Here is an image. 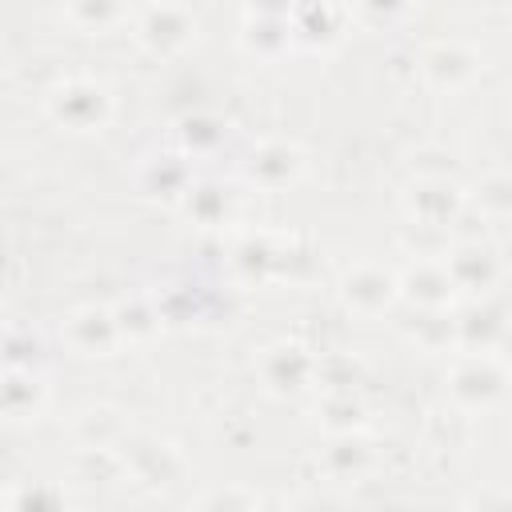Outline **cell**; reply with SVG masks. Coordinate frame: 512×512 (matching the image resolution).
Masks as SVG:
<instances>
[{
	"mask_svg": "<svg viewBox=\"0 0 512 512\" xmlns=\"http://www.w3.org/2000/svg\"><path fill=\"white\" fill-rule=\"evenodd\" d=\"M44 108L48 116L68 128V132H100L108 124V112H112V96L88 80V76H72L64 84H56L48 96H44Z\"/></svg>",
	"mask_w": 512,
	"mask_h": 512,
	"instance_id": "obj_1",
	"label": "cell"
},
{
	"mask_svg": "<svg viewBox=\"0 0 512 512\" xmlns=\"http://www.w3.org/2000/svg\"><path fill=\"white\" fill-rule=\"evenodd\" d=\"M136 40L148 52H156V56L180 52V48H188L196 40V16L184 4H176V0H160V4H152V8L140 12Z\"/></svg>",
	"mask_w": 512,
	"mask_h": 512,
	"instance_id": "obj_2",
	"label": "cell"
},
{
	"mask_svg": "<svg viewBox=\"0 0 512 512\" xmlns=\"http://www.w3.org/2000/svg\"><path fill=\"white\" fill-rule=\"evenodd\" d=\"M340 296L356 316H380L392 308V300L400 296V284L392 272L376 268V264H356L352 272H344L340 280Z\"/></svg>",
	"mask_w": 512,
	"mask_h": 512,
	"instance_id": "obj_3",
	"label": "cell"
},
{
	"mask_svg": "<svg viewBox=\"0 0 512 512\" xmlns=\"http://www.w3.org/2000/svg\"><path fill=\"white\" fill-rule=\"evenodd\" d=\"M312 372H316V364H312V356L300 344H288L284 340V344H272V348L260 352V380H264V388L272 396H296V392H304L308 380H312Z\"/></svg>",
	"mask_w": 512,
	"mask_h": 512,
	"instance_id": "obj_4",
	"label": "cell"
},
{
	"mask_svg": "<svg viewBox=\"0 0 512 512\" xmlns=\"http://www.w3.org/2000/svg\"><path fill=\"white\" fill-rule=\"evenodd\" d=\"M64 336H68V344H72L80 356H112V352L124 344L120 324H116V312L96 308V304L72 312L68 324H64Z\"/></svg>",
	"mask_w": 512,
	"mask_h": 512,
	"instance_id": "obj_5",
	"label": "cell"
},
{
	"mask_svg": "<svg viewBox=\"0 0 512 512\" xmlns=\"http://www.w3.org/2000/svg\"><path fill=\"white\" fill-rule=\"evenodd\" d=\"M500 392H504V368H500V360H492V356L464 360V364L452 372V396H456V404H464V408H488L492 400H500Z\"/></svg>",
	"mask_w": 512,
	"mask_h": 512,
	"instance_id": "obj_6",
	"label": "cell"
},
{
	"mask_svg": "<svg viewBox=\"0 0 512 512\" xmlns=\"http://www.w3.org/2000/svg\"><path fill=\"white\" fill-rule=\"evenodd\" d=\"M300 168H304V160H300V152H296L292 144L268 140V144H260V148L252 152L248 176H252L256 184H264V188H284V184H292V180L300 176Z\"/></svg>",
	"mask_w": 512,
	"mask_h": 512,
	"instance_id": "obj_7",
	"label": "cell"
},
{
	"mask_svg": "<svg viewBox=\"0 0 512 512\" xmlns=\"http://www.w3.org/2000/svg\"><path fill=\"white\" fill-rule=\"evenodd\" d=\"M456 208H460V192H456L452 184H444V180L416 184V188L408 192V216L420 220V224H428V228L448 224V220L456 216Z\"/></svg>",
	"mask_w": 512,
	"mask_h": 512,
	"instance_id": "obj_8",
	"label": "cell"
},
{
	"mask_svg": "<svg viewBox=\"0 0 512 512\" xmlns=\"http://www.w3.org/2000/svg\"><path fill=\"white\" fill-rule=\"evenodd\" d=\"M400 284V292L408 296V300H416V304H428V308H436V304H448L452 300V276H448V268L444 264H432V260H420L416 268H408V276L404 280H396Z\"/></svg>",
	"mask_w": 512,
	"mask_h": 512,
	"instance_id": "obj_9",
	"label": "cell"
},
{
	"mask_svg": "<svg viewBox=\"0 0 512 512\" xmlns=\"http://www.w3.org/2000/svg\"><path fill=\"white\" fill-rule=\"evenodd\" d=\"M420 68H424V76L432 84L456 88V84H464V80L476 76V56H468L464 44H436V48H428V56H424Z\"/></svg>",
	"mask_w": 512,
	"mask_h": 512,
	"instance_id": "obj_10",
	"label": "cell"
},
{
	"mask_svg": "<svg viewBox=\"0 0 512 512\" xmlns=\"http://www.w3.org/2000/svg\"><path fill=\"white\" fill-rule=\"evenodd\" d=\"M44 404V388L36 376L0 372V416L4 420H32Z\"/></svg>",
	"mask_w": 512,
	"mask_h": 512,
	"instance_id": "obj_11",
	"label": "cell"
},
{
	"mask_svg": "<svg viewBox=\"0 0 512 512\" xmlns=\"http://www.w3.org/2000/svg\"><path fill=\"white\" fill-rule=\"evenodd\" d=\"M64 16H68L80 32L96 36V32L120 28V24L128 20V4H124V0H68V4H64Z\"/></svg>",
	"mask_w": 512,
	"mask_h": 512,
	"instance_id": "obj_12",
	"label": "cell"
}]
</instances>
